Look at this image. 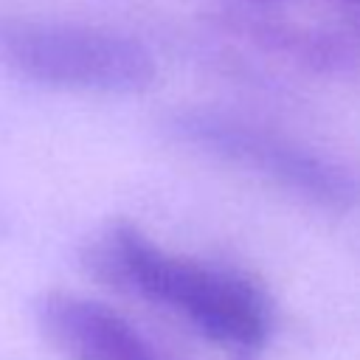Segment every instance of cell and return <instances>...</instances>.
Instances as JSON below:
<instances>
[{
	"mask_svg": "<svg viewBox=\"0 0 360 360\" xmlns=\"http://www.w3.org/2000/svg\"><path fill=\"white\" fill-rule=\"evenodd\" d=\"M79 262L98 284L174 312L222 349L256 354L273 338L276 307L253 276L172 253L129 219H112L96 231Z\"/></svg>",
	"mask_w": 360,
	"mask_h": 360,
	"instance_id": "cell-1",
	"label": "cell"
},
{
	"mask_svg": "<svg viewBox=\"0 0 360 360\" xmlns=\"http://www.w3.org/2000/svg\"><path fill=\"white\" fill-rule=\"evenodd\" d=\"M160 129L169 141L259 174L309 205L349 211L357 202V183L340 163L253 118L211 107H174L163 112Z\"/></svg>",
	"mask_w": 360,
	"mask_h": 360,
	"instance_id": "cell-2",
	"label": "cell"
},
{
	"mask_svg": "<svg viewBox=\"0 0 360 360\" xmlns=\"http://www.w3.org/2000/svg\"><path fill=\"white\" fill-rule=\"evenodd\" d=\"M0 59L28 82L82 93H141L158 76L129 34L65 20L0 17Z\"/></svg>",
	"mask_w": 360,
	"mask_h": 360,
	"instance_id": "cell-3",
	"label": "cell"
},
{
	"mask_svg": "<svg viewBox=\"0 0 360 360\" xmlns=\"http://www.w3.org/2000/svg\"><path fill=\"white\" fill-rule=\"evenodd\" d=\"M34 321L65 360H163L127 315L90 295L48 290L34 304Z\"/></svg>",
	"mask_w": 360,
	"mask_h": 360,
	"instance_id": "cell-4",
	"label": "cell"
},
{
	"mask_svg": "<svg viewBox=\"0 0 360 360\" xmlns=\"http://www.w3.org/2000/svg\"><path fill=\"white\" fill-rule=\"evenodd\" d=\"M211 25L219 31L245 39L262 51L284 56L295 65L312 70H349L340 39L329 28L298 25L273 14H262L253 8H225L211 17Z\"/></svg>",
	"mask_w": 360,
	"mask_h": 360,
	"instance_id": "cell-5",
	"label": "cell"
},
{
	"mask_svg": "<svg viewBox=\"0 0 360 360\" xmlns=\"http://www.w3.org/2000/svg\"><path fill=\"white\" fill-rule=\"evenodd\" d=\"M338 39H340V48L346 53V68L352 70H360V14H349L343 17V22L338 25Z\"/></svg>",
	"mask_w": 360,
	"mask_h": 360,
	"instance_id": "cell-6",
	"label": "cell"
},
{
	"mask_svg": "<svg viewBox=\"0 0 360 360\" xmlns=\"http://www.w3.org/2000/svg\"><path fill=\"white\" fill-rule=\"evenodd\" d=\"M340 3H346L349 8H354V14H360V0H340Z\"/></svg>",
	"mask_w": 360,
	"mask_h": 360,
	"instance_id": "cell-7",
	"label": "cell"
}]
</instances>
